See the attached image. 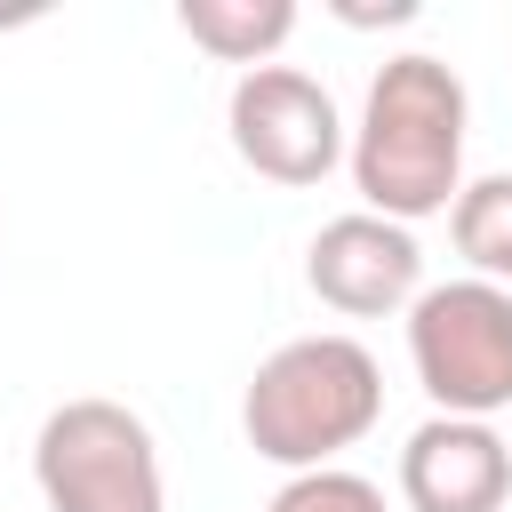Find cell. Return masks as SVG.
Masks as SVG:
<instances>
[{
	"mask_svg": "<svg viewBox=\"0 0 512 512\" xmlns=\"http://www.w3.org/2000/svg\"><path fill=\"white\" fill-rule=\"evenodd\" d=\"M464 80L440 56H392L368 80L360 128H352V184L368 200V216L416 224L456 208L464 192Z\"/></svg>",
	"mask_w": 512,
	"mask_h": 512,
	"instance_id": "cell-1",
	"label": "cell"
},
{
	"mask_svg": "<svg viewBox=\"0 0 512 512\" xmlns=\"http://www.w3.org/2000/svg\"><path fill=\"white\" fill-rule=\"evenodd\" d=\"M384 416V368L360 336H296L280 344L248 400H240V424H248V448L264 464H288V472H328V456H344L352 440H368Z\"/></svg>",
	"mask_w": 512,
	"mask_h": 512,
	"instance_id": "cell-2",
	"label": "cell"
},
{
	"mask_svg": "<svg viewBox=\"0 0 512 512\" xmlns=\"http://www.w3.org/2000/svg\"><path fill=\"white\" fill-rule=\"evenodd\" d=\"M408 360L440 416L488 424L512 408V296L496 280H440L408 304Z\"/></svg>",
	"mask_w": 512,
	"mask_h": 512,
	"instance_id": "cell-3",
	"label": "cell"
},
{
	"mask_svg": "<svg viewBox=\"0 0 512 512\" xmlns=\"http://www.w3.org/2000/svg\"><path fill=\"white\" fill-rule=\"evenodd\" d=\"M32 480L48 512H160V448L120 400H64L32 440Z\"/></svg>",
	"mask_w": 512,
	"mask_h": 512,
	"instance_id": "cell-4",
	"label": "cell"
},
{
	"mask_svg": "<svg viewBox=\"0 0 512 512\" xmlns=\"http://www.w3.org/2000/svg\"><path fill=\"white\" fill-rule=\"evenodd\" d=\"M224 128H232V152L264 176V184H320L336 160H344V120H336V96L296 72V64H256L240 72L232 104H224Z\"/></svg>",
	"mask_w": 512,
	"mask_h": 512,
	"instance_id": "cell-5",
	"label": "cell"
},
{
	"mask_svg": "<svg viewBox=\"0 0 512 512\" xmlns=\"http://www.w3.org/2000/svg\"><path fill=\"white\" fill-rule=\"evenodd\" d=\"M304 280H312L320 304H336L352 320H384V312H400V304L424 296V248H416L408 224L360 208V216H336V224L312 232Z\"/></svg>",
	"mask_w": 512,
	"mask_h": 512,
	"instance_id": "cell-6",
	"label": "cell"
},
{
	"mask_svg": "<svg viewBox=\"0 0 512 512\" xmlns=\"http://www.w3.org/2000/svg\"><path fill=\"white\" fill-rule=\"evenodd\" d=\"M408 512H504L512 504V440L472 416H432L400 448Z\"/></svg>",
	"mask_w": 512,
	"mask_h": 512,
	"instance_id": "cell-7",
	"label": "cell"
},
{
	"mask_svg": "<svg viewBox=\"0 0 512 512\" xmlns=\"http://www.w3.org/2000/svg\"><path fill=\"white\" fill-rule=\"evenodd\" d=\"M176 24L192 32V48H208V56L256 72V64L296 32V8H288V0H184Z\"/></svg>",
	"mask_w": 512,
	"mask_h": 512,
	"instance_id": "cell-8",
	"label": "cell"
},
{
	"mask_svg": "<svg viewBox=\"0 0 512 512\" xmlns=\"http://www.w3.org/2000/svg\"><path fill=\"white\" fill-rule=\"evenodd\" d=\"M456 256L472 264V280H512V176H480L456 192L448 208Z\"/></svg>",
	"mask_w": 512,
	"mask_h": 512,
	"instance_id": "cell-9",
	"label": "cell"
},
{
	"mask_svg": "<svg viewBox=\"0 0 512 512\" xmlns=\"http://www.w3.org/2000/svg\"><path fill=\"white\" fill-rule=\"evenodd\" d=\"M264 512H384V488L376 480H360V472H296Z\"/></svg>",
	"mask_w": 512,
	"mask_h": 512,
	"instance_id": "cell-10",
	"label": "cell"
},
{
	"mask_svg": "<svg viewBox=\"0 0 512 512\" xmlns=\"http://www.w3.org/2000/svg\"><path fill=\"white\" fill-rule=\"evenodd\" d=\"M504 512H512V504H504Z\"/></svg>",
	"mask_w": 512,
	"mask_h": 512,
	"instance_id": "cell-11",
	"label": "cell"
}]
</instances>
